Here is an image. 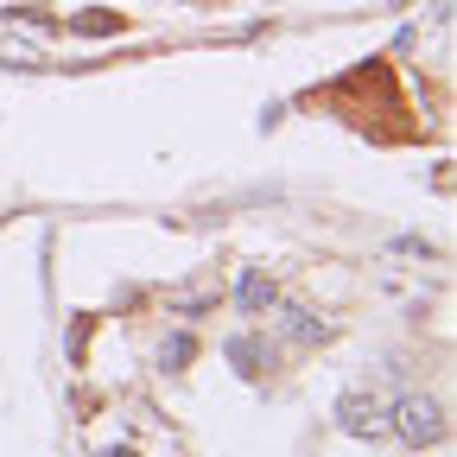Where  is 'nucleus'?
<instances>
[{
    "instance_id": "obj_6",
    "label": "nucleus",
    "mask_w": 457,
    "mask_h": 457,
    "mask_svg": "<svg viewBox=\"0 0 457 457\" xmlns=\"http://www.w3.org/2000/svg\"><path fill=\"white\" fill-rule=\"evenodd\" d=\"M159 362H165V369H185V362H191V337H171L165 350H159Z\"/></svg>"
},
{
    "instance_id": "obj_1",
    "label": "nucleus",
    "mask_w": 457,
    "mask_h": 457,
    "mask_svg": "<svg viewBox=\"0 0 457 457\" xmlns=\"http://www.w3.org/2000/svg\"><path fill=\"white\" fill-rule=\"evenodd\" d=\"M387 432H400L407 445H438L445 438V400L438 394H400V400H387Z\"/></svg>"
},
{
    "instance_id": "obj_5",
    "label": "nucleus",
    "mask_w": 457,
    "mask_h": 457,
    "mask_svg": "<svg viewBox=\"0 0 457 457\" xmlns=\"http://www.w3.org/2000/svg\"><path fill=\"white\" fill-rule=\"evenodd\" d=\"M228 356H236V369H242V375H261V369H267V343L236 337V343H228Z\"/></svg>"
},
{
    "instance_id": "obj_4",
    "label": "nucleus",
    "mask_w": 457,
    "mask_h": 457,
    "mask_svg": "<svg viewBox=\"0 0 457 457\" xmlns=\"http://www.w3.org/2000/svg\"><path fill=\"white\" fill-rule=\"evenodd\" d=\"M236 299H242V312H273V305H279V293H273L267 273H242V279H236Z\"/></svg>"
},
{
    "instance_id": "obj_7",
    "label": "nucleus",
    "mask_w": 457,
    "mask_h": 457,
    "mask_svg": "<svg viewBox=\"0 0 457 457\" xmlns=\"http://www.w3.org/2000/svg\"><path fill=\"white\" fill-rule=\"evenodd\" d=\"M102 457H134V451H121V445H114V451H102Z\"/></svg>"
},
{
    "instance_id": "obj_2",
    "label": "nucleus",
    "mask_w": 457,
    "mask_h": 457,
    "mask_svg": "<svg viewBox=\"0 0 457 457\" xmlns=\"http://www.w3.org/2000/svg\"><path fill=\"white\" fill-rule=\"evenodd\" d=\"M337 420H343V432H356V438H381L387 432V400L369 394V387H350L337 400Z\"/></svg>"
},
{
    "instance_id": "obj_3",
    "label": "nucleus",
    "mask_w": 457,
    "mask_h": 457,
    "mask_svg": "<svg viewBox=\"0 0 457 457\" xmlns=\"http://www.w3.org/2000/svg\"><path fill=\"white\" fill-rule=\"evenodd\" d=\"M279 312V337L286 343H324V318L312 305H273Z\"/></svg>"
}]
</instances>
